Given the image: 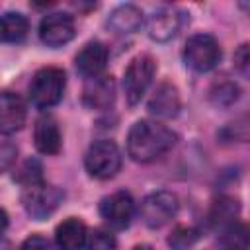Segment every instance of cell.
I'll use <instances>...</instances> for the list:
<instances>
[{"instance_id": "cell-20", "label": "cell", "mask_w": 250, "mask_h": 250, "mask_svg": "<svg viewBox=\"0 0 250 250\" xmlns=\"http://www.w3.org/2000/svg\"><path fill=\"white\" fill-rule=\"evenodd\" d=\"M29 33V21L21 12H6L0 20V37L4 43H21Z\"/></svg>"}, {"instance_id": "cell-24", "label": "cell", "mask_w": 250, "mask_h": 250, "mask_svg": "<svg viewBox=\"0 0 250 250\" xmlns=\"http://www.w3.org/2000/svg\"><path fill=\"white\" fill-rule=\"evenodd\" d=\"M88 250H117V240L109 230L96 229L88 236Z\"/></svg>"}, {"instance_id": "cell-17", "label": "cell", "mask_w": 250, "mask_h": 250, "mask_svg": "<svg viewBox=\"0 0 250 250\" xmlns=\"http://www.w3.org/2000/svg\"><path fill=\"white\" fill-rule=\"evenodd\" d=\"M143 10L135 4H119L111 10L107 25L115 33H135L143 25Z\"/></svg>"}, {"instance_id": "cell-18", "label": "cell", "mask_w": 250, "mask_h": 250, "mask_svg": "<svg viewBox=\"0 0 250 250\" xmlns=\"http://www.w3.org/2000/svg\"><path fill=\"white\" fill-rule=\"evenodd\" d=\"M219 250H248L250 248V227L238 221L225 225L217 238Z\"/></svg>"}, {"instance_id": "cell-27", "label": "cell", "mask_w": 250, "mask_h": 250, "mask_svg": "<svg viewBox=\"0 0 250 250\" xmlns=\"http://www.w3.org/2000/svg\"><path fill=\"white\" fill-rule=\"evenodd\" d=\"M16 154H18L16 145H12L10 141H4L2 146H0V164H2V170L4 172H8L10 166L16 162Z\"/></svg>"}, {"instance_id": "cell-9", "label": "cell", "mask_w": 250, "mask_h": 250, "mask_svg": "<svg viewBox=\"0 0 250 250\" xmlns=\"http://www.w3.org/2000/svg\"><path fill=\"white\" fill-rule=\"evenodd\" d=\"M102 219L113 229H127L135 217V199L129 191H113L100 201Z\"/></svg>"}, {"instance_id": "cell-29", "label": "cell", "mask_w": 250, "mask_h": 250, "mask_svg": "<svg viewBox=\"0 0 250 250\" xmlns=\"http://www.w3.org/2000/svg\"><path fill=\"white\" fill-rule=\"evenodd\" d=\"M133 250H154L150 244H137V246H133Z\"/></svg>"}, {"instance_id": "cell-1", "label": "cell", "mask_w": 250, "mask_h": 250, "mask_svg": "<svg viewBox=\"0 0 250 250\" xmlns=\"http://www.w3.org/2000/svg\"><path fill=\"white\" fill-rule=\"evenodd\" d=\"M178 135L156 119L137 121L127 135V154L135 162H152L174 148Z\"/></svg>"}, {"instance_id": "cell-26", "label": "cell", "mask_w": 250, "mask_h": 250, "mask_svg": "<svg viewBox=\"0 0 250 250\" xmlns=\"http://www.w3.org/2000/svg\"><path fill=\"white\" fill-rule=\"evenodd\" d=\"M229 133V139H236V141H244V143H250V117H242L238 119L236 123H230L223 135Z\"/></svg>"}, {"instance_id": "cell-28", "label": "cell", "mask_w": 250, "mask_h": 250, "mask_svg": "<svg viewBox=\"0 0 250 250\" xmlns=\"http://www.w3.org/2000/svg\"><path fill=\"white\" fill-rule=\"evenodd\" d=\"M18 250H49V240L41 234H31L20 244Z\"/></svg>"}, {"instance_id": "cell-14", "label": "cell", "mask_w": 250, "mask_h": 250, "mask_svg": "<svg viewBox=\"0 0 250 250\" xmlns=\"http://www.w3.org/2000/svg\"><path fill=\"white\" fill-rule=\"evenodd\" d=\"M180 27H182V16L172 8L156 10L146 23L148 37L156 43H166V41L174 39L178 35Z\"/></svg>"}, {"instance_id": "cell-8", "label": "cell", "mask_w": 250, "mask_h": 250, "mask_svg": "<svg viewBox=\"0 0 250 250\" xmlns=\"http://www.w3.org/2000/svg\"><path fill=\"white\" fill-rule=\"evenodd\" d=\"M76 33L74 18L68 12H51L39 21V39L47 47H62Z\"/></svg>"}, {"instance_id": "cell-21", "label": "cell", "mask_w": 250, "mask_h": 250, "mask_svg": "<svg viewBox=\"0 0 250 250\" xmlns=\"http://www.w3.org/2000/svg\"><path fill=\"white\" fill-rule=\"evenodd\" d=\"M14 180L18 184H21L23 188L33 186V184H39V182H45L43 180V166H41V162L35 160V158H27L18 168V172L14 174Z\"/></svg>"}, {"instance_id": "cell-22", "label": "cell", "mask_w": 250, "mask_h": 250, "mask_svg": "<svg viewBox=\"0 0 250 250\" xmlns=\"http://www.w3.org/2000/svg\"><path fill=\"white\" fill-rule=\"evenodd\" d=\"M199 238V230L193 227H176L168 236V246L172 250H189Z\"/></svg>"}, {"instance_id": "cell-12", "label": "cell", "mask_w": 250, "mask_h": 250, "mask_svg": "<svg viewBox=\"0 0 250 250\" xmlns=\"http://www.w3.org/2000/svg\"><path fill=\"white\" fill-rule=\"evenodd\" d=\"M27 107L23 100L14 92H2L0 98V131L2 135H12L25 125Z\"/></svg>"}, {"instance_id": "cell-25", "label": "cell", "mask_w": 250, "mask_h": 250, "mask_svg": "<svg viewBox=\"0 0 250 250\" xmlns=\"http://www.w3.org/2000/svg\"><path fill=\"white\" fill-rule=\"evenodd\" d=\"M232 64L238 74H242L244 78L250 80V41H244L242 45L236 47V51L232 55Z\"/></svg>"}, {"instance_id": "cell-15", "label": "cell", "mask_w": 250, "mask_h": 250, "mask_svg": "<svg viewBox=\"0 0 250 250\" xmlns=\"http://www.w3.org/2000/svg\"><path fill=\"white\" fill-rule=\"evenodd\" d=\"M180 94H178V88L172 86L170 82H162L156 86V90L152 92V96L148 98V111L154 115V117H160V119H170V117H176L178 111H180Z\"/></svg>"}, {"instance_id": "cell-3", "label": "cell", "mask_w": 250, "mask_h": 250, "mask_svg": "<svg viewBox=\"0 0 250 250\" xmlns=\"http://www.w3.org/2000/svg\"><path fill=\"white\" fill-rule=\"evenodd\" d=\"M86 172L96 180H109L121 170V150L109 139L94 141L84 156Z\"/></svg>"}, {"instance_id": "cell-19", "label": "cell", "mask_w": 250, "mask_h": 250, "mask_svg": "<svg viewBox=\"0 0 250 250\" xmlns=\"http://www.w3.org/2000/svg\"><path fill=\"white\" fill-rule=\"evenodd\" d=\"M240 213V203L236 197H230V195H221L219 199H215L211 203V209L207 213V221L211 227H225L232 221H236Z\"/></svg>"}, {"instance_id": "cell-10", "label": "cell", "mask_w": 250, "mask_h": 250, "mask_svg": "<svg viewBox=\"0 0 250 250\" xmlns=\"http://www.w3.org/2000/svg\"><path fill=\"white\" fill-rule=\"evenodd\" d=\"M82 102L90 109H109L115 102V82L107 74L88 78L82 90Z\"/></svg>"}, {"instance_id": "cell-7", "label": "cell", "mask_w": 250, "mask_h": 250, "mask_svg": "<svg viewBox=\"0 0 250 250\" xmlns=\"http://www.w3.org/2000/svg\"><path fill=\"white\" fill-rule=\"evenodd\" d=\"M178 197L172 191L160 189V191H152L148 193L139 207V215L143 219V223L150 229H160L166 223H170L176 213H178Z\"/></svg>"}, {"instance_id": "cell-5", "label": "cell", "mask_w": 250, "mask_h": 250, "mask_svg": "<svg viewBox=\"0 0 250 250\" xmlns=\"http://www.w3.org/2000/svg\"><path fill=\"white\" fill-rule=\"evenodd\" d=\"M62 197L64 193L61 188L47 184V182H39V184L23 188L21 203L31 219L43 221L57 211V207L62 203Z\"/></svg>"}, {"instance_id": "cell-23", "label": "cell", "mask_w": 250, "mask_h": 250, "mask_svg": "<svg viewBox=\"0 0 250 250\" xmlns=\"http://www.w3.org/2000/svg\"><path fill=\"white\" fill-rule=\"evenodd\" d=\"M238 86L234 82H229V80H223L219 84H215L209 92V98L213 104L217 105H230L232 102L238 100Z\"/></svg>"}, {"instance_id": "cell-2", "label": "cell", "mask_w": 250, "mask_h": 250, "mask_svg": "<svg viewBox=\"0 0 250 250\" xmlns=\"http://www.w3.org/2000/svg\"><path fill=\"white\" fill-rule=\"evenodd\" d=\"M64 86H66V76L62 68L57 66L39 68L33 74L27 88L29 102L39 109H49L62 100Z\"/></svg>"}, {"instance_id": "cell-16", "label": "cell", "mask_w": 250, "mask_h": 250, "mask_svg": "<svg viewBox=\"0 0 250 250\" xmlns=\"http://www.w3.org/2000/svg\"><path fill=\"white\" fill-rule=\"evenodd\" d=\"M86 242H88L86 225L76 217L62 221L55 230V244L59 250H82Z\"/></svg>"}, {"instance_id": "cell-13", "label": "cell", "mask_w": 250, "mask_h": 250, "mask_svg": "<svg viewBox=\"0 0 250 250\" xmlns=\"http://www.w3.org/2000/svg\"><path fill=\"white\" fill-rule=\"evenodd\" d=\"M33 143L41 154H57L62 146V135L53 115L43 113L37 117L33 127Z\"/></svg>"}, {"instance_id": "cell-11", "label": "cell", "mask_w": 250, "mask_h": 250, "mask_svg": "<svg viewBox=\"0 0 250 250\" xmlns=\"http://www.w3.org/2000/svg\"><path fill=\"white\" fill-rule=\"evenodd\" d=\"M109 59V51L102 41H88L74 57V64L76 70L86 76V78H94L100 76L107 64Z\"/></svg>"}, {"instance_id": "cell-4", "label": "cell", "mask_w": 250, "mask_h": 250, "mask_svg": "<svg viewBox=\"0 0 250 250\" xmlns=\"http://www.w3.org/2000/svg\"><path fill=\"white\" fill-rule=\"evenodd\" d=\"M156 74V61L150 55H137L131 59L123 72V92L129 102V105H135L143 100L148 86L152 84V78Z\"/></svg>"}, {"instance_id": "cell-6", "label": "cell", "mask_w": 250, "mask_h": 250, "mask_svg": "<svg viewBox=\"0 0 250 250\" xmlns=\"http://www.w3.org/2000/svg\"><path fill=\"white\" fill-rule=\"evenodd\" d=\"M221 61V47L209 33H195L184 45V62L195 72H209Z\"/></svg>"}]
</instances>
